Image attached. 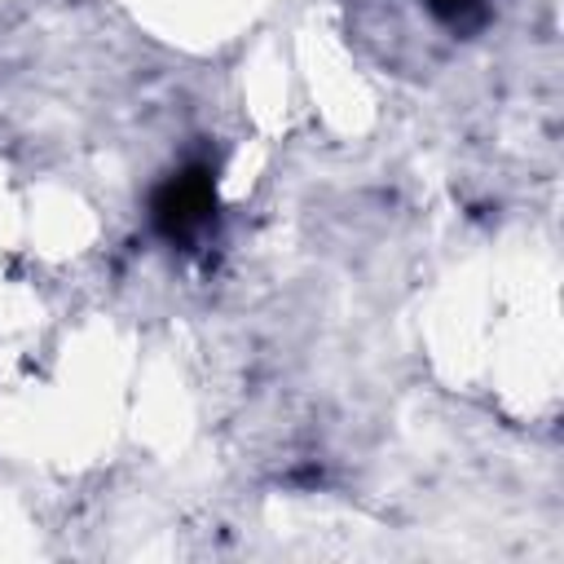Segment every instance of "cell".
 I'll list each match as a JSON object with an SVG mask.
<instances>
[{
	"label": "cell",
	"mask_w": 564,
	"mask_h": 564,
	"mask_svg": "<svg viewBox=\"0 0 564 564\" xmlns=\"http://www.w3.org/2000/svg\"><path fill=\"white\" fill-rule=\"evenodd\" d=\"M150 225L163 242L198 251V242L216 229V172L207 163L176 167L150 198Z\"/></svg>",
	"instance_id": "6da1fadb"
},
{
	"label": "cell",
	"mask_w": 564,
	"mask_h": 564,
	"mask_svg": "<svg viewBox=\"0 0 564 564\" xmlns=\"http://www.w3.org/2000/svg\"><path fill=\"white\" fill-rule=\"evenodd\" d=\"M432 9L436 22H445L449 31L467 35L476 26H485V0H423Z\"/></svg>",
	"instance_id": "7a4b0ae2"
}]
</instances>
